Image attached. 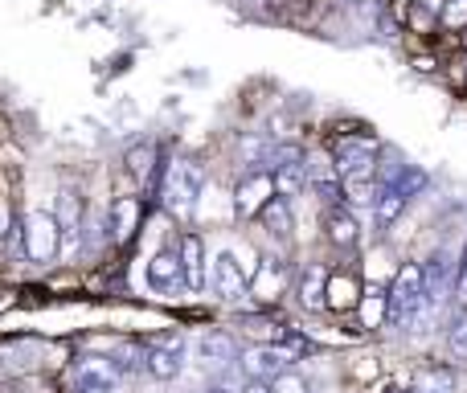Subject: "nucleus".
<instances>
[{
	"mask_svg": "<svg viewBox=\"0 0 467 393\" xmlns=\"http://www.w3.org/2000/svg\"><path fill=\"white\" fill-rule=\"evenodd\" d=\"M299 304H304L307 312H320V307L328 304V271H324L320 263H307L304 271H299Z\"/></svg>",
	"mask_w": 467,
	"mask_h": 393,
	"instance_id": "nucleus-14",
	"label": "nucleus"
},
{
	"mask_svg": "<svg viewBox=\"0 0 467 393\" xmlns=\"http://www.w3.org/2000/svg\"><path fill=\"white\" fill-rule=\"evenodd\" d=\"M291 361H296V353L287 345H254L238 357V369L246 381H266L271 386L275 377H283L291 369Z\"/></svg>",
	"mask_w": 467,
	"mask_h": 393,
	"instance_id": "nucleus-4",
	"label": "nucleus"
},
{
	"mask_svg": "<svg viewBox=\"0 0 467 393\" xmlns=\"http://www.w3.org/2000/svg\"><path fill=\"white\" fill-rule=\"evenodd\" d=\"M275 197V172L271 169H250L234 189V209L238 217H258L263 205Z\"/></svg>",
	"mask_w": 467,
	"mask_h": 393,
	"instance_id": "nucleus-9",
	"label": "nucleus"
},
{
	"mask_svg": "<svg viewBox=\"0 0 467 393\" xmlns=\"http://www.w3.org/2000/svg\"><path fill=\"white\" fill-rule=\"evenodd\" d=\"M136 222H140V201L136 197H119L111 209V233L115 242H128L136 233Z\"/></svg>",
	"mask_w": 467,
	"mask_h": 393,
	"instance_id": "nucleus-20",
	"label": "nucleus"
},
{
	"mask_svg": "<svg viewBox=\"0 0 467 393\" xmlns=\"http://www.w3.org/2000/svg\"><path fill=\"white\" fill-rule=\"evenodd\" d=\"M205 393H234V389H226V386H213V389H205Z\"/></svg>",
	"mask_w": 467,
	"mask_h": 393,
	"instance_id": "nucleus-34",
	"label": "nucleus"
},
{
	"mask_svg": "<svg viewBox=\"0 0 467 393\" xmlns=\"http://www.w3.org/2000/svg\"><path fill=\"white\" fill-rule=\"evenodd\" d=\"M275 172V193L279 197H299L304 189H312V181H307V160H296V164H279Z\"/></svg>",
	"mask_w": 467,
	"mask_h": 393,
	"instance_id": "nucleus-17",
	"label": "nucleus"
},
{
	"mask_svg": "<svg viewBox=\"0 0 467 393\" xmlns=\"http://www.w3.org/2000/svg\"><path fill=\"white\" fill-rule=\"evenodd\" d=\"M357 312H361V324H365V328H381V324H386V312H389V291L365 287V291H361V304H357Z\"/></svg>",
	"mask_w": 467,
	"mask_h": 393,
	"instance_id": "nucleus-19",
	"label": "nucleus"
},
{
	"mask_svg": "<svg viewBox=\"0 0 467 393\" xmlns=\"http://www.w3.org/2000/svg\"><path fill=\"white\" fill-rule=\"evenodd\" d=\"M283 279H287V274H283V266L275 263V258H266V263L258 266V274H254V291L263 299H275V295H279V287H283Z\"/></svg>",
	"mask_w": 467,
	"mask_h": 393,
	"instance_id": "nucleus-23",
	"label": "nucleus"
},
{
	"mask_svg": "<svg viewBox=\"0 0 467 393\" xmlns=\"http://www.w3.org/2000/svg\"><path fill=\"white\" fill-rule=\"evenodd\" d=\"M54 217H57V230H62V250H74L78 246V238H82V205H78V197L74 193L57 197Z\"/></svg>",
	"mask_w": 467,
	"mask_h": 393,
	"instance_id": "nucleus-15",
	"label": "nucleus"
},
{
	"mask_svg": "<svg viewBox=\"0 0 467 393\" xmlns=\"http://www.w3.org/2000/svg\"><path fill=\"white\" fill-rule=\"evenodd\" d=\"M455 304L467 307V250H463V263H460V283H455Z\"/></svg>",
	"mask_w": 467,
	"mask_h": 393,
	"instance_id": "nucleus-30",
	"label": "nucleus"
},
{
	"mask_svg": "<svg viewBox=\"0 0 467 393\" xmlns=\"http://www.w3.org/2000/svg\"><path fill=\"white\" fill-rule=\"evenodd\" d=\"M148 287H152L161 299H177L181 291L189 287L181 254H172V250H156V254L148 258Z\"/></svg>",
	"mask_w": 467,
	"mask_h": 393,
	"instance_id": "nucleus-7",
	"label": "nucleus"
},
{
	"mask_svg": "<svg viewBox=\"0 0 467 393\" xmlns=\"http://www.w3.org/2000/svg\"><path fill=\"white\" fill-rule=\"evenodd\" d=\"M185 361H189V348H185V340L181 336L156 340V345H148V353H144V369L152 373L156 381L181 377V373H185Z\"/></svg>",
	"mask_w": 467,
	"mask_h": 393,
	"instance_id": "nucleus-8",
	"label": "nucleus"
},
{
	"mask_svg": "<svg viewBox=\"0 0 467 393\" xmlns=\"http://www.w3.org/2000/svg\"><path fill=\"white\" fill-rule=\"evenodd\" d=\"M324 230H328V242L340 250L357 246V238H361V230H357V217L348 205H328L324 209Z\"/></svg>",
	"mask_w": 467,
	"mask_h": 393,
	"instance_id": "nucleus-13",
	"label": "nucleus"
},
{
	"mask_svg": "<svg viewBox=\"0 0 467 393\" xmlns=\"http://www.w3.org/2000/svg\"><path fill=\"white\" fill-rule=\"evenodd\" d=\"M246 274H242L238 258L230 254V250H218L210 263V291L222 299V304H238L242 295H246Z\"/></svg>",
	"mask_w": 467,
	"mask_h": 393,
	"instance_id": "nucleus-10",
	"label": "nucleus"
},
{
	"mask_svg": "<svg viewBox=\"0 0 467 393\" xmlns=\"http://www.w3.org/2000/svg\"><path fill=\"white\" fill-rule=\"evenodd\" d=\"M74 386L78 393H115L123 386V369L111 357H82L74 361Z\"/></svg>",
	"mask_w": 467,
	"mask_h": 393,
	"instance_id": "nucleus-6",
	"label": "nucleus"
},
{
	"mask_svg": "<svg viewBox=\"0 0 467 393\" xmlns=\"http://www.w3.org/2000/svg\"><path fill=\"white\" fill-rule=\"evenodd\" d=\"M410 393H422V389H419V386H410Z\"/></svg>",
	"mask_w": 467,
	"mask_h": 393,
	"instance_id": "nucleus-35",
	"label": "nucleus"
},
{
	"mask_svg": "<svg viewBox=\"0 0 467 393\" xmlns=\"http://www.w3.org/2000/svg\"><path fill=\"white\" fill-rule=\"evenodd\" d=\"M414 66H419L422 74H431V70H435V57H419V62H414Z\"/></svg>",
	"mask_w": 467,
	"mask_h": 393,
	"instance_id": "nucleus-32",
	"label": "nucleus"
},
{
	"mask_svg": "<svg viewBox=\"0 0 467 393\" xmlns=\"http://www.w3.org/2000/svg\"><path fill=\"white\" fill-rule=\"evenodd\" d=\"M406 193H398L394 185H381V193L378 201H373V222H378V230H389V225L402 217V209H406Z\"/></svg>",
	"mask_w": 467,
	"mask_h": 393,
	"instance_id": "nucleus-18",
	"label": "nucleus"
},
{
	"mask_svg": "<svg viewBox=\"0 0 467 393\" xmlns=\"http://www.w3.org/2000/svg\"><path fill=\"white\" fill-rule=\"evenodd\" d=\"M361 283H357L353 271H340V274H328V307H353L361 304Z\"/></svg>",
	"mask_w": 467,
	"mask_h": 393,
	"instance_id": "nucleus-21",
	"label": "nucleus"
},
{
	"mask_svg": "<svg viewBox=\"0 0 467 393\" xmlns=\"http://www.w3.org/2000/svg\"><path fill=\"white\" fill-rule=\"evenodd\" d=\"M57 250H62V230H57V217L33 209V213L25 217V254H29L33 263H49Z\"/></svg>",
	"mask_w": 467,
	"mask_h": 393,
	"instance_id": "nucleus-5",
	"label": "nucleus"
},
{
	"mask_svg": "<svg viewBox=\"0 0 467 393\" xmlns=\"http://www.w3.org/2000/svg\"><path fill=\"white\" fill-rule=\"evenodd\" d=\"M202 185H205V169L197 160H172L164 169V181H161V201L177 222H189L202 201Z\"/></svg>",
	"mask_w": 467,
	"mask_h": 393,
	"instance_id": "nucleus-1",
	"label": "nucleus"
},
{
	"mask_svg": "<svg viewBox=\"0 0 467 393\" xmlns=\"http://www.w3.org/2000/svg\"><path fill=\"white\" fill-rule=\"evenodd\" d=\"M271 152H275V140L266 136H242L238 156L246 169H271Z\"/></svg>",
	"mask_w": 467,
	"mask_h": 393,
	"instance_id": "nucleus-22",
	"label": "nucleus"
},
{
	"mask_svg": "<svg viewBox=\"0 0 467 393\" xmlns=\"http://www.w3.org/2000/svg\"><path fill=\"white\" fill-rule=\"evenodd\" d=\"M152 164H156V148L152 144H136L128 152V172L140 181V185H148V181H152Z\"/></svg>",
	"mask_w": 467,
	"mask_h": 393,
	"instance_id": "nucleus-24",
	"label": "nucleus"
},
{
	"mask_svg": "<svg viewBox=\"0 0 467 393\" xmlns=\"http://www.w3.org/2000/svg\"><path fill=\"white\" fill-rule=\"evenodd\" d=\"M447 348H451L460 361H467V307H460V315H455L451 328H447Z\"/></svg>",
	"mask_w": 467,
	"mask_h": 393,
	"instance_id": "nucleus-27",
	"label": "nucleus"
},
{
	"mask_svg": "<svg viewBox=\"0 0 467 393\" xmlns=\"http://www.w3.org/2000/svg\"><path fill=\"white\" fill-rule=\"evenodd\" d=\"M439 21H443L447 29H463V25H467V0H447Z\"/></svg>",
	"mask_w": 467,
	"mask_h": 393,
	"instance_id": "nucleus-28",
	"label": "nucleus"
},
{
	"mask_svg": "<svg viewBox=\"0 0 467 393\" xmlns=\"http://www.w3.org/2000/svg\"><path fill=\"white\" fill-rule=\"evenodd\" d=\"M258 222H263V230L271 233V238H291V225H296V217H291V197H279V193H275V197L263 205Z\"/></svg>",
	"mask_w": 467,
	"mask_h": 393,
	"instance_id": "nucleus-16",
	"label": "nucleus"
},
{
	"mask_svg": "<svg viewBox=\"0 0 467 393\" xmlns=\"http://www.w3.org/2000/svg\"><path fill=\"white\" fill-rule=\"evenodd\" d=\"M271 393H307V386L296 377V373H283V377L271 381Z\"/></svg>",
	"mask_w": 467,
	"mask_h": 393,
	"instance_id": "nucleus-29",
	"label": "nucleus"
},
{
	"mask_svg": "<svg viewBox=\"0 0 467 393\" xmlns=\"http://www.w3.org/2000/svg\"><path fill=\"white\" fill-rule=\"evenodd\" d=\"M378 140L373 136H340L332 144V160H337L340 181L353 177H378Z\"/></svg>",
	"mask_w": 467,
	"mask_h": 393,
	"instance_id": "nucleus-3",
	"label": "nucleus"
},
{
	"mask_svg": "<svg viewBox=\"0 0 467 393\" xmlns=\"http://www.w3.org/2000/svg\"><path fill=\"white\" fill-rule=\"evenodd\" d=\"M422 304H427V283H422V266L406 263L402 271L394 274V287H389V312L386 324L389 328H410L419 320Z\"/></svg>",
	"mask_w": 467,
	"mask_h": 393,
	"instance_id": "nucleus-2",
	"label": "nucleus"
},
{
	"mask_svg": "<svg viewBox=\"0 0 467 393\" xmlns=\"http://www.w3.org/2000/svg\"><path fill=\"white\" fill-rule=\"evenodd\" d=\"M5 230H8L5 225V205H0V238H5Z\"/></svg>",
	"mask_w": 467,
	"mask_h": 393,
	"instance_id": "nucleus-33",
	"label": "nucleus"
},
{
	"mask_svg": "<svg viewBox=\"0 0 467 393\" xmlns=\"http://www.w3.org/2000/svg\"><path fill=\"white\" fill-rule=\"evenodd\" d=\"M389 185L398 189V193H406V197H414V193H422V189L431 185V177L422 169H414V164H402V172H398Z\"/></svg>",
	"mask_w": 467,
	"mask_h": 393,
	"instance_id": "nucleus-25",
	"label": "nucleus"
},
{
	"mask_svg": "<svg viewBox=\"0 0 467 393\" xmlns=\"http://www.w3.org/2000/svg\"><path fill=\"white\" fill-rule=\"evenodd\" d=\"M193 357L202 365H210V369H222V365L238 361V345H234L230 332H202L193 340Z\"/></svg>",
	"mask_w": 467,
	"mask_h": 393,
	"instance_id": "nucleus-11",
	"label": "nucleus"
},
{
	"mask_svg": "<svg viewBox=\"0 0 467 393\" xmlns=\"http://www.w3.org/2000/svg\"><path fill=\"white\" fill-rule=\"evenodd\" d=\"M181 263H185V283L189 291L210 287V263H205V246L197 233H185L181 238Z\"/></svg>",
	"mask_w": 467,
	"mask_h": 393,
	"instance_id": "nucleus-12",
	"label": "nucleus"
},
{
	"mask_svg": "<svg viewBox=\"0 0 467 393\" xmlns=\"http://www.w3.org/2000/svg\"><path fill=\"white\" fill-rule=\"evenodd\" d=\"M414 386L422 393H455V373L451 369H427V373H419Z\"/></svg>",
	"mask_w": 467,
	"mask_h": 393,
	"instance_id": "nucleus-26",
	"label": "nucleus"
},
{
	"mask_svg": "<svg viewBox=\"0 0 467 393\" xmlns=\"http://www.w3.org/2000/svg\"><path fill=\"white\" fill-rule=\"evenodd\" d=\"M242 393H271V386H266V381H250V386L242 389Z\"/></svg>",
	"mask_w": 467,
	"mask_h": 393,
	"instance_id": "nucleus-31",
	"label": "nucleus"
}]
</instances>
